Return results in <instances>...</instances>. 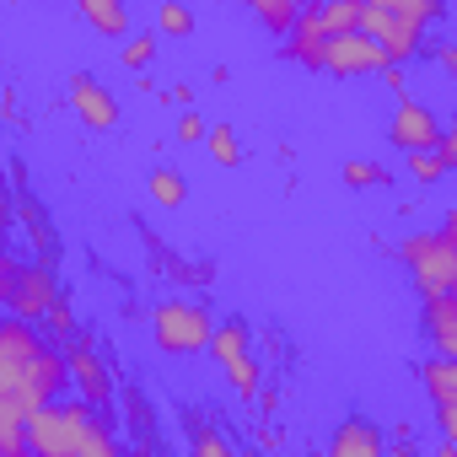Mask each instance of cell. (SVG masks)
Here are the masks:
<instances>
[{
    "label": "cell",
    "mask_w": 457,
    "mask_h": 457,
    "mask_svg": "<svg viewBox=\"0 0 457 457\" xmlns=\"http://www.w3.org/2000/svg\"><path fill=\"white\" fill-rule=\"evenodd\" d=\"M210 355H215V366L226 371V382L237 387V398L259 403V393H264V377H259V355H253V328H248L243 318H226V323L215 328V345H210Z\"/></svg>",
    "instance_id": "cell-7"
},
{
    "label": "cell",
    "mask_w": 457,
    "mask_h": 457,
    "mask_svg": "<svg viewBox=\"0 0 457 457\" xmlns=\"http://www.w3.org/2000/svg\"><path fill=\"white\" fill-rule=\"evenodd\" d=\"M81 17H87L103 38H124V33H129V12L119 6V0H81Z\"/></svg>",
    "instance_id": "cell-16"
},
{
    "label": "cell",
    "mask_w": 457,
    "mask_h": 457,
    "mask_svg": "<svg viewBox=\"0 0 457 457\" xmlns=\"http://www.w3.org/2000/svg\"><path fill=\"white\" fill-rule=\"evenodd\" d=\"M188 457H237V446H232V436H226L220 425H194L188 430Z\"/></svg>",
    "instance_id": "cell-18"
},
{
    "label": "cell",
    "mask_w": 457,
    "mask_h": 457,
    "mask_svg": "<svg viewBox=\"0 0 457 457\" xmlns=\"http://www.w3.org/2000/svg\"><path fill=\"white\" fill-rule=\"evenodd\" d=\"M44 334H65V339H76V312H71V302H60V307L49 312V323H44Z\"/></svg>",
    "instance_id": "cell-27"
},
{
    "label": "cell",
    "mask_w": 457,
    "mask_h": 457,
    "mask_svg": "<svg viewBox=\"0 0 457 457\" xmlns=\"http://www.w3.org/2000/svg\"><path fill=\"white\" fill-rule=\"evenodd\" d=\"M280 54L302 71H323V54H328V22H323V6H307L302 22L291 28V38L280 44Z\"/></svg>",
    "instance_id": "cell-11"
},
{
    "label": "cell",
    "mask_w": 457,
    "mask_h": 457,
    "mask_svg": "<svg viewBox=\"0 0 457 457\" xmlns=\"http://www.w3.org/2000/svg\"><path fill=\"white\" fill-rule=\"evenodd\" d=\"M436 457H457V446H446V441H441V446H436Z\"/></svg>",
    "instance_id": "cell-37"
},
{
    "label": "cell",
    "mask_w": 457,
    "mask_h": 457,
    "mask_svg": "<svg viewBox=\"0 0 457 457\" xmlns=\"http://www.w3.org/2000/svg\"><path fill=\"white\" fill-rule=\"evenodd\" d=\"M156 97H162V103H167V108H172V103H178V108H183V113H194V87H188V81H178V87H172V92H156Z\"/></svg>",
    "instance_id": "cell-31"
},
{
    "label": "cell",
    "mask_w": 457,
    "mask_h": 457,
    "mask_svg": "<svg viewBox=\"0 0 457 457\" xmlns=\"http://www.w3.org/2000/svg\"><path fill=\"white\" fill-rule=\"evenodd\" d=\"M420 328H425V339H430V350L441 361H457V291L441 296V302H425L420 307Z\"/></svg>",
    "instance_id": "cell-14"
},
{
    "label": "cell",
    "mask_w": 457,
    "mask_h": 457,
    "mask_svg": "<svg viewBox=\"0 0 457 457\" xmlns=\"http://www.w3.org/2000/svg\"><path fill=\"white\" fill-rule=\"evenodd\" d=\"M436 430H441L446 446H457V403H441L436 409Z\"/></svg>",
    "instance_id": "cell-28"
},
{
    "label": "cell",
    "mask_w": 457,
    "mask_h": 457,
    "mask_svg": "<svg viewBox=\"0 0 457 457\" xmlns=\"http://www.w3.org/2000/svg\"><path fill=\"white\" fill-rule=\"evenodd\" d=\"M441 135H446V124H441V113H436L430 103H420L414 92L398 97V113H393V124H387V140H393L403 156L441 151Z\"/></svg>",
    "instance_id": "cell-8"
},
{
    "label": "cell",
    "mask_w": 457,
    "mask_h": 457,
    "mask_svg": "<svg viewBox=\"0 0 457 457\" xmlns=\"http://www.w3.org/2000/svg\"><path fill=\"white\" fill-rule=\"evenodd\" d=\"M145 183H151V199H156L162 210H178V204L188 199V183H183V172H178V167H151V178H145Z\"/></svg>",
    "instance_id": "cell-20"
},
{
    "label": "cell",
    "mask_w": 457,
    "mask_h": 457,
    "mask_svg": "<svg viewBox=\"0 0 457 457\" xmlns=\"http://www.w3.org/2000/svg\"><path fill=\"white\" fill-rule=\"evenodd\" d=\"M441 156H446V167H457V108H452V119H446V135H441Z\"/></svg>",
    "instance_id": "cell-32"
},
{
    "label": "cell",
    "mask_w": 457,
    "mask_h": 457,
    "mask_svg": "<svg viewBox=\"0 0 457 457\" xmlns=\"http://www.w3.org/2000/svg\"><path fill=\"white\" fill-rule=\"evenodd\" d=\"M28 446H33V457H124L113 420L103 409H92L87 398H60V403L38 409L28 425Z\"/></svg>",
    "instance_id": "cell-2"
},
{
    "label": "cell",
    "mask_w": 457,
    "mask_h": 457,
    "mask_svg": "<svg viewBox=\"0 0 457 457\" xmlns=\"http://www.w3.org/2000/svg\"><path fill=\"white\" fill-rule=\"evenodd\" d=\"M387 457H425L420 446H387Z\"/></svg>",
    "instance_id": "cell-35"
},
{
    "label": "cell",
    "mask_w": 457,
    "mask_h": 457,
    "mask_svg": "<svg viewBox=\"0 0 457 457\" xmlns=\"http://www.w3.org/2000/svg\"><path fill=\"white\" fill-rule=\"evenodd\" d=\"M302 457H328V452H302Z\"/></svg>",
    "instance_id": "cell-38"
},
{
    "label": "cell",
    "mask_w": 457,
    "mask_h": 457,
    "mask_svg": "<svg viewBox=\"0 0 457 457\" xmlns=\"http://www.w3.org/2000/svg\"><path fill=\"white\" fill-rule=\"evenodd\" d=\"M446 172H452V167H446V156H441V151H420V156H409V178H414V183H425V188H430V183H441Z\"/></svg>",
    "instance_id": "cell-24"
},
{
    "label": "cell",
    "mask_w": 457,
    "mask_h": 457,
    "mask_svg": "<svg viewBox=\"0 0 457 457\" xmlns=\"http://www.w3.org/2000/svg\"><path fill=\"white\" fill-rule=\"evenodd\" d=\"M243 457H264V452H259V446H253V452H243Z\"/></svg>",
    "instance_id": "cell-39"
},
{
    "label": "cell",
    "mask_w": 457,
    "mask_h": 457,
    "mask_svg": "<svg viewBox=\"0 0 457 457\" xmlns=\"http://www.w3.org/2000/svg\"><path fill=\"white\" fill-rule=\"evenodd\" d=\"M398 264L409 270L420 302H441V296L457 291V243L441 232V226L436 232H409L398 243Z\"/></svg>",
    "instance_id": "cell-4"
},
{
    "label": "cell",
    "mask_w": 457,
    "mask_h": 457,
    "mask_svg": "<svg viewBox=\"0 0 457 457\" xmlns=\"http://www.w3.org/2000/svg\"><path fill=\"white\" fill-rule=\"evenodd\" d=\"M323 71H328V76H339V81H355V76H382V71H387V54H382L366 33H345V38H328Z\"/></svg>",
    "instance_id": "cell-9"
},
{
    "label": "cell",
    "mask_w": 457,
    "mask_h": 457,
    "mask_svg": "<svg viewBox=\"0 0 457 457\" xmlns=\"http://www.w3.org/2000/svg\"><path fill=\"white\" fill-rule=\"evenodd\" d=\"M280 441H286V430H280L275 420H264V425H259V452H264V457H275V452H280Z\"/></svg>",
    "instance_id": "cell-29"
},
{
    "label": "cell",
    "mask_w": 457,
    "mask_h": 457,
    "mask_svg": "<svg viewBox=\"0 0 457 457\" xmlns=\"http://www.w3.org/2000/svg\"><path fill=\"white\" fill-rule=\"evenodd\" d=\"M420 387H425V398L436 409L441 403H457V361H441V355L420 361Z\"/></svg>",
    "instance_id": "cell-15"
},
{
    "label": "cell",
    "mask_w": 457,
    "mask_h": 457,
    "mask_svg": "<svg viewBox=\"0 0 457 457\" xmlns=\"http://www.w3.org/2000/svg\"><path fill=\"white\" fill-rule=\"evenodd\" d=\"M0 302H6V318H22V323L38 328V323H49V312H54L65 296L54 291L49 264L12 253L6 264H0Z\"/></svg>",
    "instance_id": "cell-5"
},
{
    "label": "cell",
    "mask_w": 457,
    "mask_h": 457,
    "mask_svg": "<svg viewBox=\"0 0 457 457\" xmlns=\"http://www.w3.org/2000/svg\"><path fill=\"white\" fill-rule=\"evenodd\" d=\"M124 457H151V446H129V452H124Z\"/></svg>",
    "instance_id": "cell-36"
},
{
    "label": "cell",
    "mask_w": 457,
    "mask_h": 457,
    "mask_svg": "<svg viewBox=\"0 0 457 457\" xmlns=\"http://www.w3.org/2000/svg\"><path fill=\"white\" fill-rule=\"evenodd\" d=\"M345 183L350 188H377V183H387V167H377V162H345Z\"/></svg>",
    "instance_id": "cell-25"
},
{
    "label": "cell",
    "mask_w": 457,
    "mask_h": 457,
    "mask_svg": "<svg viewBox=\"0 0 457 457\" xmlns=\"http://www.w3.org/2000/svg\"><path fill=\"white\" fill-rule=\"evenodd\" d=\"M71 387V361L65 350L49 345L44 328L6 318L0 323V457H33L28 425L38 409L60 403Z\"/></svg>",
    "instance_id": "cell-1"
},
{
    "label": "cell",
    "mask_w": 457,
    "mask_h": 457,
    "mask_svg": "<svg viewBox=\"0 0 457 457\" xmlns=\"http://www.w3.org/2000/svg\"><path fill=\"white\" fill-rule=\"evenodd\" d=\"M441 17H446L441 0H366L361 33L387 54V65H409L425 49V28Z\"/></svg>",
    "instance_id": "cell-3"
},
{
    "label": "cell",
    "mask_w": 457,
    "mask_h": 457,
    "mask_svg": "<svg viewBox=\"0 0 457 457\" xmlns=\"http://www.w3.org/2000/svg\"><path fill=\"white\" fill-rule=\"evenodd\" d=\"M302 12H307V6H296V0H253V17H259L270 33H280V44L291 38V28L302 22Z\"/></svg>",
    "instance_id": "cell-17"
},
{
    "label": "cell",
    "mask_w": 457,
    "mask_h": 457,
    "mask_svg": "<svg viewBox=\"0 0 457 457\" xmlns=\"http://www.w3.org/2000/svg\"><path fill=\"white\" fill-rule=\"evenodd\" d=\"M204 151L215 156V167H237V162H243V145H237L232 124H210V140H204Z\"/></svg>",
    "instance_id": "cell-22"
},
{
    "label": "cell",
    "mask_w": 457,
    "mask_h": 457,
    "mask_svg": "<svg viewBox=\"0 0 457 457\" xmlns=\"http://www.w3.org/2000/svg\"><path fill=\"white\" fill-rule=\"evenodd\" d=\"M436 65H441V76L457 81V38H441V44H436Z\"/></svg>",
    "instance_id": "cell-30"
},
{
    "label": "cell",
    "mask_w": 457,
    "mask_h": 457,
    "mask_svg": "<svg viewBox=\"0 0 457 457\" xmlns=\"http://www.w3.org/2000/svg\"><path fill=\"white\" fill-rule=\"evenodd\" d=\"M71 108H76V119H81L87 129H113V124H119V103H113L108 87H103L97 76H87V71L71 76Z\"/></svg>",
    "instance_id": "cell-13"
},
{
    "label": "cell",
    "mask_w": 457,
    "mask_h": 457,
    "mask_svg": "<svg viewBox=\"0 0 457 457\" xmlns=\"http://www.w3.org/2000/svg\"><path fill=\"white\" fill-rule=\"evenodd\" d=\"M323 22H328V38L361 33V22H366V0H328V6H323Z\"/></svg>",
    "instance_id": "cell-19"
},
{
    "label": "cell",
    "mask_w": 457,
    "mask_h": 457,
    "mask_svg": "<svg viewBox=\"0 0 457 457\" xmlns=\"http://www.w3.org/2000/svg\"><path fill=\"white\" fill-rule=\"evenodd\" d=\"M441 232L457 243V204H452V210H441Z\"/></svg>",
    "instance_id": "cell-34"
},
{
    "label": "cell",
    "mask_w": 457,
    "mask_h": 457,
    "mask_svg": "<svg viewBox=\"0 0 457 457\" xmlns=\"http://www.w3.org/2000/svg\"><path fill=\"white\" fill-rule=\"evenodd\" d=\"M382 81H387V92L409 97V76H403V65H387V71H382Z\"/></svg>",
    "instance_id": "cell-33"
},
{
    "label": "cell",
    "mask_w": 457,
    "mask_h": 457,
    "mask_svg": "<svg viewBox=\"0 0 457 457\" xmlns=\"http://www.w3.org/2000/svg\"><path fill=\"white\" fill-rule=\"evenodd\" d=\"M178 140H183V145H204V140H210V124H204L199 113H183V119H178Z\"/></svg>",
    "instance_id": "cell-26"
},
{
    "label": "cell",
    "mask_w": 457,
    "mask_h": 457,
    "mask_svg": "<svg viewBox=\"0 0 457 457\" xmlns=\"http://www.w3.org/2000/svg\"><path fill=\"white\" fill-rule=\"evenodd\" d=\"M194 33V12L178 6V0H162L156 6V38H188Z\"/></svg>",
    "instance_id": "cell-21"
},
{
    "label": "cell",
    "mask_w": 457,
    "mask_h": 457,
    "mask_svg": "<svg viewBox=\"0 0 457 457\" xmlns=\"http://www.w3.org/2000/svg\"><path fill=\"white\" fill-rule=\"evenodd\" d=\"M65 361H71V387H76V398H87L92 409H103V403L113 398V377H108L103 355L92 350V339L76 334V339L65 345Z\"/></svg>",
    "instance_id": "cell-10"
},
{
    "label": "cell",
    "mask_w": 457,
    "mask_h": 457,
    "mask_svg": "<svg viewBox=\"0 0 457 457\" xmlns=\"http://www.w3.org/2000/svg\"><path fill=\"white\" fill-rule=\"evenodd\" d=\"M215 328L220 323L210 318L204 302L172 296V302H156V312H151V334H156V350L162 355H199V350L215 345Z\"/></svg>",
    "instance_id": "cell-6"
},
{
    "label": "cell",
    "mask_w": 457,
    "mask_h": 457,
    "mask_svg": "<svg viewBox=\"0 0 457 457\" xmlns=\"http://www.w3.org/2000/svg\"><path fill=\"white\" fill-rule=\"evenodd\" d=\"M156 44H162L156 33H135V38L119 49V65H124V71H145V65L156 60Z\"/></svg>",
    "instance_id": "cell-23"
},
{
    "label": "cell",
    "mask_w": 457,
    "mask_h": 457,
    "mask_svg": "<svg viewBox=\"0 0 457 457\" xmlns=\"http://www.w3.org/2000/svg\"><path fill=\"white\" fill-rule=\"evenodd\" d=\"M328 457H387V436L366 414H345L328 436Z\"/></svg>",
    "instance_id": "cell-12"
}]
</instances>
